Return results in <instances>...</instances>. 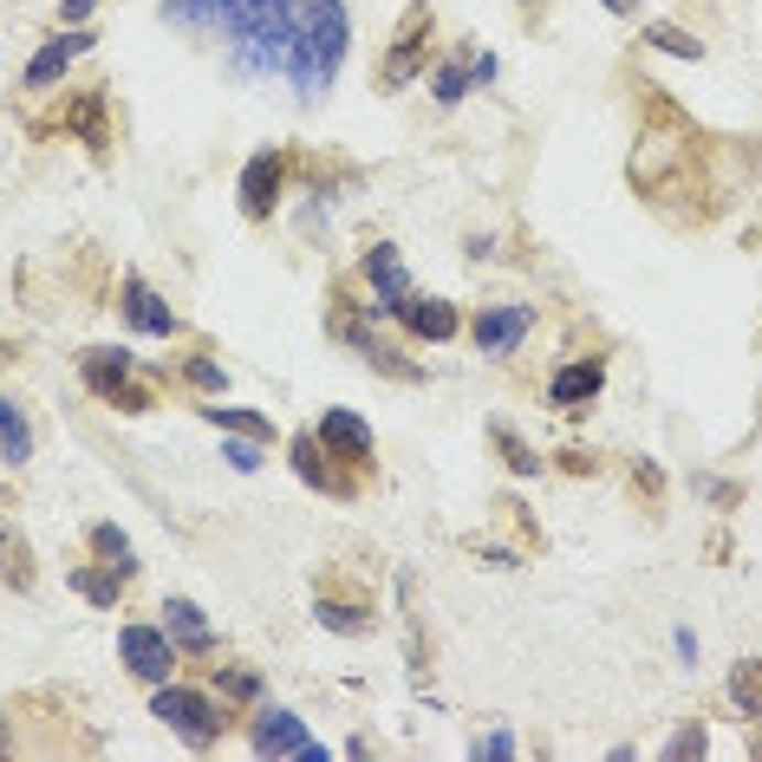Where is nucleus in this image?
<instances>
[{"instance_id": "nucleus-1", "label": "nucleus", "mask_w": 762, "mask_h": 762, "mask_svg": "<svg viewBox=\"0 0 762 762\" xmlns=\"http://www.w3.org/2000/svg\"><path fill=\"white\" fill-rule=\"evenodd\" d=\"M215 40L242 78H287L300 98H320L352 53V13L346 0H228Z\"/></svg>"}, {"instance_id": "nucleus-12", "label": "nucleus", "mask_w": 762, "mask_h": 762, "mask_svg": "<svg viewBox=\"0 0 762 762\" xmlns=\"http://www.w3.org/2000/svg\"><path fill=\"white\" fill-rule=\"evenodd\" d=\"M365 280L378 287V313H391V320H398V307L411 300V275H405V261H398V248H391V242H378V248L365 255Z\"/></svg>"}, {"instance_id": "nucleus-35", "label": "nucleus", "mask_w": 762, "mask_h": 762, "mask_svg": "<svg viewBox=\"0 0 762 762\" xmlns=\"http://www.w3.org/2000/svg\"><path fill=\"white\" fill-rule=\"evenodd\" d=\"M92 7H98V0H66V7H60V20L78 26V20H92Z\"/></svg>"}, {"instance_id": "nucleus-28", "label": "nucleus", "mask_w": 762, "mask_h": 762, "mask_svg": "<svg viewBox=\"0 0 762 762\" xmlns=\"http://www.w3.org/2000/svg\"><path fill=\"white\" fill-rule=\"evenodd\" d=\"M183 385H196V391H222L228 372H222L215 358H183Z\"/></svg>"}, {"instance_id": "nucleus-4", "label": "nucleus", "mask_w": 762, "mask_h": 762, "mask_svg": "<svg viewBox=\"0 0 762 762\" xmlns=\"http://www.w3.org/2000/svg\"><path fill=\"white\" fill-rule=\"evenodd\" d=\"M248 750H255V756H313V762H326V743H313L307 723H300L293 710H280V704H268V710L248 723Z\"/></svg>"}, {"instance_id": "nucleus-33", "label": "nucleus", "mask_w": 762, "mask_h": 762, "mask_svg": "<svg viewBox=\"0 0 762 762\" xmlns=\"http://www.w3.org/2000/svg\"><path fill=\"white\" fill-rule=\"evenodd\" d=\"M470 78H476V85H495V78H502V60H495V53H476V60H470Z\"/></svg>"}, {"instance_id": "nucleus-15", "label": "nucleus", "mask_w": 762, "mask_h": 762, "mask_svg": "<svg viewBox=\"0 0 762 762\" xmlns=\"http://www.w3.org/2000/svg\"><path fill=\"white\" fill-rule=\"evenodd\" d=\"M293 470L313 489H326V495H352V476L326 463V443H320V437H293Z\"/></svg>"}, {"instance_id": "nucleus-25", "label": "nucleus", "mask_w": 762, "mask_h": 762, "mask_svg": "<svg viewBox=\"0 0 762 762\" xmlns=\"http://www.w3.org/2000/svg\"><path fill=\"white\" fill-rule=\"evenodd\" d=\"M208 417H215L222 430H235V437H261V443L275 437V430H268V417H261V411H228V405H208Z\"/></svg>"}, {"instance_id": "nucleus-9", "label": "nucleus", "mask_w": 762, "mask_h": 762, "mask_svg": "<svg viewBox=\"0 0 762 762\" xmlns=\"http://www.w3.org/2000/svg\"><path fill=\"white\" fill-rule=\"evenodd\" d=\"M423 33H430V7H411L405 13V33L391 40V53H385V66H378V85L391 92V85H405L417 72V60H423Z\"/></svg>"}, {"instance_id": "nucleus-10", "label": "nucleus", "mask_w": 762, "mask_h": 762, "mask_svg": "<svg viewBox=\"0 0 762 762\" xmlns=\"http://www.w3.org/2000/svg\"><path fill=\"white\" fill-rule=\"evenodd\" d=\"M607 391V365L600 358H580V365H560L555 378H548V398H555L560 411H587L593 398Z\"/></svg>"}, {"instance_id": "nucleus-7", "label": "nucleus", "mask_w": 762, "mask_h": 762, "mask_svg": "<svg viewBox=\"0 0 762 762\" xmlns=\"http://www.w3.org/2000/svg\"><path fill=\"white\" fill-rule=\"evenodd\" d=\"M280 183H287V157L280 150H255L242 163V215L248 222H268L280 203Z\"/></svg>"}, {"instance_id": "nucleus-36", "label": "nucleus", "mask_w": 762, "mask_h": 762, "mask_svg": "<svg viewBox=\"0 0 762 762\" xmlns=\"http://www.w3.org/2000/svg\"><path fill=\"white\" fill-rule=\"evenodd\" d=\"M600 7H613V13H632V7H638V0H600Z\"/></svg>"}, {"instance_id": "nucleus-27", "label": "nucleus", "mask_w": 762, "mask_h": 762, "mask_svg": "<svg viewBox=\"0 0 762 762\" xmlns=\"http://www.w3.org/2000/svg\"><path fill=\"white\" fill-rule=\"evenodd\" d=\"M313 613H320V625H326V632H365V625H372V613H365V607H340V600H320Z\"/></svg>"}, {"instance_id": "nucleus-6", "label": "nucleus", "mask_w": 762, "mask_h": 762, "mask_svg": "<svg viewBox=\"0 0 762 762\" xmlns=\"http://www.w3.org/2000/svg\"><path fill=\"white\" fill-rule=\"evenodd\" d=\"M85 53H92V26H66V33H53V40L26 60L20 85H26V92H46V85H60L66 66H72V60H85Z\"/></svg>"}, {"instance_id": "nucleus-38", "label": "nucleus", "mask_w": 762, "mask_h": 762, "mask_svg": "<svg viewBox=\"0 0 762 762\" xmlns=\"http://www.w3.org/2000/svg\"><path fill=\"white\" fill-rule=\"evenodd\" d=\"M528 7H541V0H528Z\"/></svg>"}, {"instance_id": "nucleus-29", "label": "nucleus", "mask_w": 762, "mask_h": 762, "mask_svg": "<svg viewBox=\"0 0 762 762\" xmlns=\"http://www.w3.org/2000/svg\"><path fill=\"white\" fill-rule=\"evenodd\" d=\"M215 691L228 697V704H248V697H261V678H255V672H235V665H228V672L215 678Z\"/></svg>"}, {"instance_id": "nucleus-31", "label": "nucleus", "mask_w": 762, "mask_h": 762, "mask_svg": "<svg viewBox=\"0 0 762 762\" xmlns=\"http://www.w3.org/2000/svg\"><path fill=\"white\" fill-rule=\"evenodd\" d=\"M697 495H704V502H717V508H737V502H743V489L723 483V476H697Z\"/></svg>"}, {"instance_id": "nucleus-32", "label": "nucleus", "mask_w": 762, "mask_h": 762, "mask_svg": "<svg viewBox=\"0 0 762 762\" xmlns=\"http://www.w3.org/2000/svg\"><path fill=\"white\" fill-rule=\"evenodd\" d=\"M222 457H228V470H255V463H261V437H248V443L235 437V443H228Z\"/></svg>"}, {"instance_id": "nucleus-5", "label": "nucleus", "mask_w": 762, "mask_h": 762, "mask_svg": "<svg viewBox=\"0 0 762 762\" xmlns=\"http://www.w3.org/2000/svg\"><path fill=\"white\" fill-rule=\"evenodd\" d=\"M118 658H125V672L143 678V685H170V672H176V638L157 632V625H125V632H118Z\"/></svg>"}, {"instance_id": "nucleus-2", "label": "nucleus", "mask_w": 762, "mask_h": 762, "mask_svg": "<svg viewBox=\"0 0 762 762\" xmlns=\"http://www.w3.org/2000/svg\"><path fill=\"white\" fill-rule=\"evenodd\" d=\"M150 717H163V723H170V730H176L190 750H208V743H215V737L235 723V717H228V710H222L208 691H183V685H157V697H150Z\"/></svg>"}, {"instance_id": "nucleus-22", "label": "nucleus", "mask_w": 762, "mask_h": 762, "mask_svg": "<svg viewBox=\"0 0 762 762\" xmlns=\"http://www.w3.org/2000/svg\"><path fill=\"white\" fill-rule=\"evenodd\" d=\"M92 548H98V555L111 560V567H118V573H125V580H131V573H138V555H131V541H125V535H118V528H111V522H98V528H92Z\"/></svg>"}, {"instance_id": "nucleus-37", "label": "nucleus", "mask_w": 762, "mask_h": 762, "mask_svg": "<svg viewBox=\"0 0 762 762\" xmlns=\"http://www.w3.org/2000/svg\"><path fill=\"white\" fill-rule=\"evenodd\" d=\"M0 756H7V717H0Z\"/></svg>"}, {"instance_id": "nucleus-34", "label": "nucleus", "mask_w": 762, "mask_h": 762, "mask_svg": "<svg viewBox=\"0 0 762 762\" xmlns=\"http://www.w3.org/2000/svg\"><path fill=\"white\" fill-rule=\"evenodd\" d=\"M672 756H704V730H678V737H672Z\"/></svg>"}, {"instance_id": "nucleus-26", "label": "nucleus", "mask_w": 762, "mask_h": 762, "mask_svg": "<svg viewBox=\"0 0 762 762\" xmlns=\"http://www.w3.org/2000/svg\"><path fill=\"white\" fill-rule=\"evenodd\" d=\"M470 85H476V78H470L463 66H437V72H430V98H437V105H463V92H470Z\"/></svg>"}, {"instance_id": "nucleus-21", "label": "nucleus", "mask_w": 762, "mask_h": 762, "mask_svg": "<svg viewBox=\"0 0 762 762\" xmlns=\"http://www.w3.org/2000/svg\"><path fill=\"white\" fill-rule=\"evenodd\" d=\"M645 46H658V53H672V60H704V46H697L691 33H685V26H672V20H652V26H645Z\"/></svg>"}, {"instance_id": "nucleus-16", "label": "nucleus", "mask_w": 762, "mask_h": 762, "mask_svg": "<svg viewBox=\"0 0 762 762\" xmlns=\"http://www.w3.org/2000/svg\"><path fill=\"white\" fill-rule=\"evenodd\" d=\"M66 131L78 143H92V150H105V143H111V131H105V92L72 98V105H66Z\"/></svg>"}, {"instance_id": "nucleus-17", "label": "nucleus", "mask_w": 762, "mask_h": 762, "mask_svg": "<svg viewBox=\"0 0 762 762\" xmlns=\"http://www.w3.org/2000/svg\"><path fill=\"white\" fill-rule=\"evenodd\" d=\"M0 457H7L13 470L33 463V423H26V411H20L13 398H0Z\"/></svg>"}, {"instance_id": "nucleus-19", "label": "nucleus", "mask_w": 762, "mask_h": 762, "mask_svg": "<svg viewBox=\"0 0 762 762\" xmlns=\"http://www.w3.org/2000/svg\"><path fill=\"white\" fill-rule=\"evenodd\" d=\"M72 593H85L92 607H118V600H125V573H118V567H92V560H85V567H72Z\"/></svg>"}, {"instance_id": "nucleus-8", "label": "nucleus", "mask_w": 762, "mask_h": 762, "mask_svg": "<svg viewBox=\"0 0 762 762\" xmlns=\"http://www.w3.org/2000/svg\"><path fill=\"white\" fill-rule=\"evenodd\" d=\"M398 326L411 333V340H423V346H443V340H457V307L450 300H423V293H411L405 307H398Z\"/></svg>"}, {"instance_id": "nucleus-14", "label": "nucleus", "mask_w": 762, "mask_h": 762, "mask_svg": "<svg viewBox=\"0 0 762 762\" xmlns=\"http://www.w3.org/2000/svg\"><path fill=\"white\" fill-rule=\"evenodd\" d=\"M125 320L138 326L143 340H170V333H176V313L157 300L150 280H125Z\"/></svg>"}, {"instance_id": "nucleus-18", "label": "nucleus", "mask_w": 762, "mask_h": 762, "mask_svg": "<svg viewBox=\"0 0 762 762\" xmlns=\"http://www.w3.org/2000/svg\"><path fill=\"white\" fill-rule=\"evenodd\" d=\"M163 632H170L176 645H190V652H208V645H215L203 607H190V600H170V607H163Z\"/></svg>"}, {"instance_id": "nucleus-11", "label": "nucleus", "mask_w": 762, "mask_h": 762, "mask_svg": "<svg viewBox=\"0 0 762 762\" xmlns=\"http://www.w3.org/2000/svg\"><path fill=\"white\" fill-rule=\"evenodd\" d=\"M528 326H535V313H528V307H489L483 320H476V352L508 358V352L528 340Z\"/></svg>"}, {"instance_id": "nucleus-30", "label": "nucleus", "mask_w": 762, "mask_h": 762, "mask_svg": "<svg viewBox=\"0 0 762 762\" xmlns=\"http://www.w3.org/2000/svg\"><path fill=\"white\" fill-rule=\"evenodd\" d=\"M470 756H476V762H502V756H515V737H508V730H489V737H476V743H470Z\"/></svg>"}, {"instance_id": "nucleus-24", "label": "nucleus", "mask_w": 762, "mask_h": 762, "mask_svg": "<svg viewBox=\"0 0 762 762\" xmlns=\"http://www.w3.org/2000/svg\"><path fill=\"white\" fill-rule=\"evenodd\" d=\"M495 450L508 457V470H515V476H541V457H535L515 430H502V423H495Z\"/></svg>"}, {"instance_id": "nucleus-13", "label": "nucleus", "mask_w": 762, "mask_h": 762, "mask_svg": "<svg viewBox=\"0 0 762 762\" xmlns=\"http://www.w3.org/2000/svg\"><path fill=\"white\" fill-rule=\"evenodd\" d=\"M320 443H326V457H340V463H372V430H365V417L352 411H326L320 417Z\"/></svg>"}, {"instance_id": "nucleus-20", "label": "nucleus", "mask_w": 762, "mask_h": 762, "mask_svg": "<svg viewBox=\"0 0 762 762\" xmlns=\"http://www.w3.org/2000/svg\"><path fill=\"white\" fill-rule=\"evenodd\" d=\"M730 704H737L743 717H762V658L730 665Z\"/></svg>"}, {"instance_id": "nucleus-23", "label": "nucleus", "mask_w": 762, "mask_h": 762, "mask_svg": "<svg viewBox=\"0 0 762 762\" xmlns=\"http://www.w3.org/2000/svg\"><path fill=\"white\" fill-rule=\"evenodd\" d=\"M0 573H7V587H26L33 580V567H26V548H20V535L0 522Z\"/></svg>"}, {"instance_id": "nucleus-3", "label": "nucleus", "mask_w": 762, "mask_h": 762, "mask_svg": "<svg viewBox=\"0 0 762 762\" xmlns=\"http://www.w3.org/2000/svg\"><path fill=\"white\" fill-rule=\"evenodd\" d=\"M131 352H118V346H92L85 358H78V378L111 405V411H150V385H138L131 378Z\"/></svg>"}]
</instances>
